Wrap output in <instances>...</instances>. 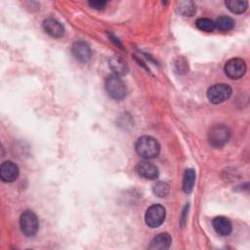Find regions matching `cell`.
Here are the masks:
<instances>
[{
    "instance_id": "6da1fadb",
    "label": "cell",
    "mask_w": 250,
    "mask_h": 250,
    "mask_svg": "<svg viewBox=\"0 0 250 250\" xmlns=\"http://www.w3.org/2000/svg\"><path fill=\"white\" fill-rule=\"evenodd\" d=\"M135 148L137 153L145 158L151 159L156 157L160 151V146L158 142L150 136H143L136 142Z\"/></svg>"
},
{
    "instance_id": "7a4b0ae2",
    "label": "cell",
    "mask_w": 250,
    "mask_h": 250,
    "mask_svg": "<svg viewBox=\"0 0 250 250\" xmlns=\"http://www.w3.org/2000/svg\"><path fill=\"white\" fill-rule=\"evenodd\" d=\"M105 90L110 98L115 101H121L126 97L127 89L123 80L116 75H109L104 82Z\"/></svg>"
},
{
    "instance_id": "3957f363",
    "label": "cell",
    "mask_w": 250,
    "mask_h": 250,
    "mask_svg": "<svg viewBox=\"0 0 250 250\" xmlns=\"http://www.w3.org/2000/svg\"><path fill=\"white\" fill-rule=\"evenodd\" d=\"M231 93L232 90L229 85L225 83H219L212 85L207 90V98L210 103L218 104L226 102L231 96Z\"/></svg>"
},
{
    "instance_id": "277c9868",
    "label": "cell",
    "mask_w": 250,
    "mask_h": 250,
    "mask_svg": "<svg viewBox=\"0 0 250 250\" xmlns=\"http://www.w3.org/2000/svg\"><path fill=\"white\" fill-rule=\"evenodd\" d=\"M20 226L22 233L27 236L31 237L36 234L39 229V222L37 216L30 210L24 211L20 218Z\"/></svg>"
},
{
    "instance_id": "5b68a950",
    "label": "cell",
    "mask_w": 250,
    "mask_h": 250,
    "mask_svg": "<svg viewBox=\"0 0 250 250\" xmlns=\"http://www.w3.org/2000/svg\"><path fill=\"white\" fill-rule=\"evenodd\" d=\"M229 136V129L226 125H215L208 133V141L212 146L222 147L228 143Z\"/></svg>"
},
{
    "instance_id": "8992f818",
    "label": "cell",
    "mask_w": 250,
    "mask_h": 250,
    "mask_svg": "<svg viewBox=\"0 0 250 250\" xmlns=\"http://www.w3.org/2000/svg\"><path fill=\"white\" fill-rule=\"evenodd\" d=\"M165 217H166L165 208L162 205L154 204L147 208L145 215V221L149 228L155 229L163 224Z\"/></svg>"
},
{
    "instance_id": "52a82bcc",
    "label": "cell",
    "mask_w": 250,
    "mask_h": 250,
    "mask_svg": "<svg viewBox=\"0 0 250 250\" xmlns=\"http://www.w3.org/2000/svg\"><path fill=\"white\" fill-rule=\"evenodd\" d=\"M226 75L230 79H239L246 72V63L242 59L234 58L229 60L224 67Z\"/></svg>"
},
{
    "instance_id": "ba28073f",
    "label": "cell",
    "mask_w": 250,
    "mask_h": 250,
    "mask_svg": "<svg viewBox=\"0 0 250 250\" xmlns=\"http://www.w3.org/2000/svg\"><path fill=\"white\" fill-rule=\"evenodd\" d=\"M71 53L73 57L80 62L86 63L92 58V50L84 41H76L72 44Z\"/></svg>"
},
{
    "instance_id": "9c48e42d",
    "label": "cell",
    "mask_w": 250,
    "mask_h": 250,
    "mask_svg": "<svg viewBox=\"0 0 250 250\" xmlns=\"http://www.w3.org/2000/svg\"><path fill=\"white\" fill-rule=\"evenodd\" d=\"M19 176V168L12 161H5L0 167V177L5 183L14 182Z\"/></svg>"
},
{
    "instance_id": "30bf717a",
    "label": "cell",
    "mask_w": 250,
    "mask_h": 250,
    "mask_svg": "<svg viewBox=\"0 0 250 250\" xmlns=\"http://www.w3.org/2000/svg\"><path fill=\"white\" fill-rule=\"evenodd\" d=\"M136 172L142 178L147 180L156 179L158 176V169L155 165L148 161H141L136 165Z\"/></svg>"
},
{
    "instance_id": "8fae6325",
    "label": "cell",
    "mask_w": 250,
    "mask_h": 250,
    "mask_svg": "<svg viewBox=\"0 0 250 250\" xmlns=\"http://www.w3.org/2000/svg\"><path fill=\"white\" fill-rule=\"evenodd\" d=\"M43 28L46 33L56 38L62 37L64 33V27L62 24L53 18H48L43 21Z\"/></svg>"
},
{
    "instance_id": "7c38bea8",
    "label": "cell",
    "mask_w": 250,
    "mask_h": 250,
    "mask_svg": "<svg viewBox=\"0 0 250 250\" xmlns=\"http://www.w3.org/2000/svg\"><path fill=\"white\" fill-rule=\"evenodd\" d=\"M212 225H213V228H214L215 231L221 236H227L232 230L231 223L229 222V220L228 218L223 217V216H219V217L214 218L213 222H212Z\"/></svg>"
},
{
    "instance_id": "4fadbf2b",
    "label": "cell",
    "mask_w": 250,
    "mask_h": 250,
    "mask_svg": "<svg viewBox=\"0 0 250 250\" xmlns=\"http://www.w3.org/2000/svg\"><path fill=\"white\" fill-rule=\"evenodd\" d=\"M108 66L112 71L113 75L123 76L128 72V65L126 62L118 56H112L108 60Z\"/></svg>"
},
{
    "instance_id": "5bb4252c",
    "label": "cell",
    "mask_w": 250,
    "mask_h": 250,
    "mask_svg": "<svg viewBox=\"0 0 250 250\" xmlns=\"http://www.w3.org/2000/svg\"><path fill=\"white\" fill-rule=\"evenodd\" d=\"M171 242L172 238L170 234L167 232H161L153 237L148 248L151 250H165L170 247Z\"/></svg>"
},
{
    "instance_id": "9a60e30c",
    "label": "cell",
    "mask_w": 250,
    "mask_h": 250,
    "mask_svg": "<svg viewBox=\"0 0 250 250\" xmlns=\"http://www.w3.org/2000/svg\"><path fill=\"white\" fill-rule=\"evenodd\" d=\"M195 183V172L193 169H187L184 174L183 189L186 193H190L193 189Z\"/></svg>"
},
{
    "instance_id": "2e32d148",
    "label": "cell",
    "mask_w": 250,
    "mask_h": 250,
    "mask_svg": "<svg viewBox=\"0 0 250 250\" xmlns=\"http://www.w3.org/2000/svg\"><path fill=\"white\" fill-rule=\"evenodd\" d=\"M227 8L233 14H242L247 10L248 2L245 0H228L225 2Z\"/></svg>"
},
{
    "instance_id": "e0dca14e",
    "label": "cell",
    "mask_w": 250,
    "mask_h": 250,
    "mask_svg": "<svg viewBox=\"0 0 250 250\" xmlns=\"http://www.w3.org/2000/svg\"><path fill=\"white\" fill-rule=\"evenodd\" d=\"M215 28H218L222 31H229L233 28L234 26V21L227 16H221L219 17L215 21Z\"/></svg>"
},
{
    "instance_id": "ac0fdd59",
    "label": "cell",
    "mask_w": 250,
    "mask_h": 250,
    "mask_svg": "<svg viewBox=\"0 0 250 250\" xmlns=\"http://www.w3.org/2000/svg\"><path fill=\"white\" fill-rule=\"evenodd\" d=\"M178 11L185 17H191L194 15L196 8L192 1H180L177 3Z\"/></svg>"
},
{
    "instance_id": "d6986e66",
    "label": "cell",
    "mask_w": 250,
    "mask_h": 250,
    "mask_svg": "<svg viewBox=\"0 0 250 250\" xmlns=\"http://www.w3.org/2000/svg\"><path fill=\"white\" fill-rule=\"evenodd\" d=\"M195 25L198 29L205 32H212L215 29V23L212 20L207 18H200L195 21Z\"/></svg>"
},
{
    "instance_id": "ffe728a7",
    "label": "cell",
    "mask_w": 250,
    "mask_h": 250,
    "mask_svg": "<svg viewBox=\"0 0 250 250\" xmlns=\"http://www.w3.org/2000/svg\"><path fill=\"white\" fill-rule=\"evenodd\" d=\"M169 185L164 182H157L152 188L153 193L158 197H165L169 193Z\"/></svg>"
},
{
    "instance_id": "44dd1931",
    "label": "cell",
    "mask_w": 250,
    "mask_h": 250,
    "mask_svg": "<svg viewBox=\"0 0 250 250\" xmlns=\"http://www.w3.org/2000/svg\"><path fill=\"white\" fill-rule=\"evenodd\" d=\"M88 4L96 10H103L105 7L106 2L105 1H90Z\"/></svg>"
}]
</instances>
